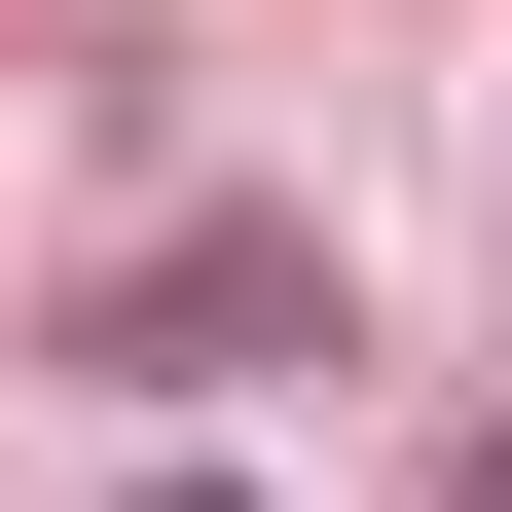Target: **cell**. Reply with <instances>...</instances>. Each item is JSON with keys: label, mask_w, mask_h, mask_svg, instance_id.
Instances as JSON below:
<instances>
[{"label": "cell", "mask_w": 512, "mask_h": 512, "mask_svg": "<svg viewBox=\"0 0 512 512\" xmlns=\"http://www.w3.org/2000/svg\"><path fill=\"white\" fill-rule=\"evenodd\" d=\"M147 512H256V476H147Z\"/></svg>", "instance_id": "7a4b0ae2"}, {"label": "cell", "mask_w": 512, "mask_h": 512, "mask_svg": "<svg viewBox=\"0 0 512 512\" xmlns=\"http://www.w3.org/2000/svg\"><path fill=\"white\" fill-rule=\"evenodd\" d=\"M256 330H330V256H293V220H183L147 293H110V366H256Z\"/></svg>", "instance_id": "6da1fadb"}, {"label": "cell", "mask_w": 512, "mask_h": 512, "mask_svg": "<svg viewBox=\"0 0 512 512\" xmlns=\"http://www.w3.org/2000/svg\"><path fill=\"white\" fill-rule=\"evenodd\" d=\"M476 512H512V439H476Z\"/></svg>", "instance_id": "3957f363"}]
</instances>
